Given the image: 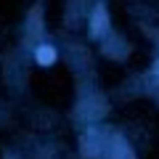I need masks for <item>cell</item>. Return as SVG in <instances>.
<instances>
[{
	"label": "cell",
	"instance_id": "1",
	"mask_svg": "<svg viewBox=\"0 0 159 159\" xmlns=\"http://www.w3.org/2000/svg\"><path fill=\"white\" fill-rule=\"evenodd\" d=\"M109 27V16H106V8L103 3H98L96 11H93V19H90V37H101Z\"/></svg>",
	"mask_w": 159,
	"mask_h": 159
},
{
	"label": "cell",
	"instance_id": "4",
	"mask_svg": "<svg viewBox=\"0 0 159 159\" xmlns=\"http://www.w3.org/2000/svg\"><path fill=\"white\" fill-rule=\"evenodd\" d=\"M154 74H157V77H159V61L154 64Z\"/></svg>",
	"mask_w": 159,
	"mask_h": 159
},
{
	"label": "cell",
	"instance_id": "2",
	"mask_svg": "<svg viewBox=\"0 0 159 159\" xmlns=\"http://www.w3.org/2000/svg\"><path fill=\"white\" fill-rule=\"evenodd\" d=\"M109 159H135V157H133V151H130V146L125 143V138H122V135H114Z\"/></svg>",
	"mask_w": 159,
	"mask_h": 159
},
{
	"label": "cell",
	"instance_id": "3",
	"mask_svg": "<svg viewBox=\"0 0 159 159\" xmlns=\"http://www.w3.org/2000/svg\"><path fill=\"white\" fill-rule=\"evenodd\" d=\"M34 58H37L40 66H51V64L56 61V51H53L51 45H40L37 53H34Z\"/></svg>",
	"mask_w": 159,
	"mask_h": 159
}]
</instances>
